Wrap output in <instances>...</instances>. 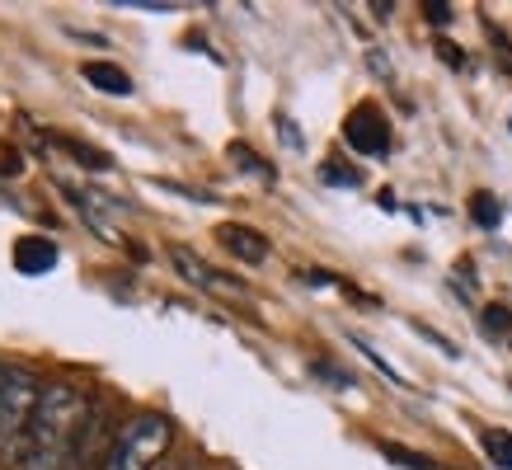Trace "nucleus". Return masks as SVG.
I'll use <instances>...</instances> for the list:
<instances>
[{
  "instance_id": "obj_1",
  "label": "nucleus",
  "mask_w": 512,
  "mask_h": 470,
  "mask_svg": "<svg viewBox=\"0 0 512 470\" xmlns=\"http://www.w3.org/2000/svg\"><path fill=\"white\" fill-rule=\"evenodd\" d=\"M85 409L90 405H85V395L71 381H47L15 470H71V452H76V433L85 423Z\"/></svg>"
},
{
  "instance_id": "obj_5",
  "label": "nucleus",
  "mask_w": 512,
  "mask_h": 470,
  "mask_svg": "<svg viewBox=\"0 0 512 470\" xmlns=\"http://www.w3.org/2000/svg\"><path fill=\"white\" fill-rule=\"evenodd\" d=\"M113 438H109V409L90 400L85 409V423L76 433V452H71V470H104V456H109Z\"/></svg>"
},
{
  "instance_id": "obj_19",
  "label": "nucleus",
  "mask_w": 512,
  "mask_h": 470,
  "mask_svg": "<svg viewBox=\"0 0 512 470\" xmlns=\"http://www.w3.org/2000/svg\"><path fill=\"white\" fill-rule=\"evenodd\" d=\"M484 329H489V334H508V339H512V315H508V306H489V315H484Z\"/></svg>"
},
{
  "instance_id": "obj_10",
  "label": "nucleus",
  "mask_w": 512,
  "mask_h": 470,
  "mask_svg": "<svg viewBox=\"0 0 512 470\" xmlns=\"http://www.w3.org/2000/svg\"><path fill=\"white\" fill-rule=\"evenodd\" d=\"M80 80H85L90 90H99V94H113V99H127V94H132V76H127L123 66L99 62V57L80 66Z\"/></svg>"
},
{
  "instance_id": "obj_8",
  "label": "nucleus",
  "mask_w": 512,
  "mask_h": 470,
  "mask_svg": "<svg viewBox=\"0 0 512 470\" xmlns=\"http://www.w3.org/2000/svg\"><path fill=\"white\" fill-rule=\"evenodd\" d=\"M10 259H15V273H24V278H43V273L57 268L62 250H57V240H52V235H19L15 250H10Z\"/></svg>"
},
{
  "instance_id": "obj_14",
  "label": "nucleus",
  "mask_w": 512,
  "mask_h": 470,
  "mask_svg": "<svg viewBox=\"0 0 512 470\" xmlns=\"http://www.w3.org/2000/svg\"><path fill=\"white\" fill-rule=\"evenodd\" d=\"M381 452L395 461L400 470H437L428 456H419V452H409V447H400V442H381Z\"/></svg>"
},
{
  "instance_id": "obj_12",
  "label": "nucleus",
  "mask_w": 512,
  "mask_h": 470,
  "mask_svg": "<svg viewBox=\"0 0 512 470\" xmlns=\"http://www.w3.org/2000/svg\"><path fill=\"white\" fill-rule=\"evenodd\" d=\"M480 442H484V452H489V461H494L498 470H512V433L508 428H489Z\"/></svg>"
},
{
  "instance_id": "obj_3",
  "label": "nucleus",
  "mask_w": 512,
  "mask_h": 470,
  "mask_svg": "<svg viewBox=\"0 0 512 470\" xmlns=\"http://www.w3.org/2000/svg\"><path fill=\"white\" fill-rule=\"evenodd\" d=\"M174 442V423L165 414H137L113 433L104 470H156Z\"/></svg>"
},
{
  "instance_id": "obj_11",
  "label": "nucleus",
  "mask_w": 512,
  "mask_h": 470,
  "mask_svg": "<svg viewBox=\"0 0 512 470\" xmlns=\"http://www.w3.org/2000/svg\"><path fill=\"white\" fill-rule=\"evenodd\" d=\"M47 146H57V151H66V156H76V165H85V170H113V160L99 151V146H90V141H76V137H62V132H47Z\"/></svg>"
},
{
  "instance_id": "obj_17",
  "label": "nucleus",
  "mask_w": 512,
  "mask_h": 470,
  "mask_svg": "<svg viewBox=\"0 0 512 470\" xmlns=\"http://www.w3.org/2000/svg\"><path fill=\"white\" fill-rule=\"evenodd\" d=\"M118 10H146V15H170L179 10L174 0H118Z\"/></svg>"
},
{
  "instance_id": "obj_2",
  "label": "nucleus",
  "mask_w": 512,
  "mask_h": 470,
  "mask_svg": "<svg viewBox=\"0 0 512 470\" xmlns=\"http://www.w3.org/2000/svg\"><path fill=\"white\" fill-rule=\"evenodd\" d=\"M43 386L47 381H38V372H29L24 362H0V461L5 466H19Z\"/></svg>"
},
{
  "instance_id": "obj_15",
  "label": "nucleus",
  "mask_w": 512,
  "mask_h": 470,
  "mask_svg": "<svg viewBox=\"0 0 512 470\" xmlns=\"http://www.w3.org/2000/svg\"><path fill=\"white\" fill-rule=\"evenodd\" d=\"M231 160H235V165H240V170L259 174V179H268V184H273V165H264V160L254 156V151H249L245 141H235V146H231Z\"/></svg>"
},
{
  "instance_id": "obj_16",
  "label": "nucleus",
  "mask_w": 512,
  "mask_h": 470,
  "mask_svg": "<svg viewBox=\"0 0 512 470\" xmlns=\"http://www.w3.org/2000/svg\"><path fill=\"white\" fill-rule=\"evenodd\" d=\"M423 19L437 24V29H447L451 19H456V5H447V0H428V5H423Z\"/></svg>"
},
{
  "instance_id": "obj_18",
  "label": "nucleus",
  "mask_w": 512,
  "mask_h": 470,
  "mask_svg": "<svg viewBox=\"0 0 512 470\" xmlns=\"http://www.w3.org/2000/svg\"><path fill=\"white\" fill-rule=\"evenodd\" d=\"M353 348H357V353H362V358H372V362H376V367H381V372H386V376H390V381H395V386H404V376H400V372H395V367H390V362H386V358H381V353H376V348H372V344H367V339H353Z\"/></svg>"
},
{
  "instance_id": "obj_13",
  "label": "nucleus",
  "mask_w": 512,
  "mask_h": 470,
  "mask_svg": "<svg viewBox=\"0 0 512 470\" xmlns=\"http://www.w3.org/2000/svg\"><path fill=\"white\" fill-rule=\"evenodd\" d=\"M470 212H475V221H480L484 231H494L498 221H503V203H498L494 193H475V203H470Z\"/></svg>"
},
{
  "instance_id": "obj_20",
  "label": "nucleus",
  "mask_w": 512,
  "mask_h": 470,
  "mask_svg": "<svg viewBox=\"0 0 512 470\" xmlns=\"http://www.w3.org/2000/svg\"><path fill=\"white\" fill-rule=\"evenodd\" d=\"M156 470H170V466H165V461H160V466H156Z\"/></svg>"
},
{
  "instance_id": "obj_6",
  "label": "nucleus",
  "mask_w": 512,
  "mask_h": 470,
  "mask_svg": "<svg viewBox=\"0 0 512 470\" xmlns=\"http://www.w3.org/2000/svg\"><path fill=\"white\" fill-rule=\"evenodd\" d=\"M62 188V198L71 203V212H80V221L90 226L104 245H118L123 240V231L113 226V212H118V203L113 198H104V193H94V188H76V184H57Z\"/></svg>"
},
{
  "instance_id": "obj_7",
  "label": "nucleus",
  "mask_w": 512,
  "mask_h": 470,
  "mask_svg": "<svg viewBox=\"0 0 512 470\" xmlns=\"http://www.w3.org/2000/svg\"><path fill=\"white\" fill-rule=\"evenodd\" d=\"M343 141L353 146L357 156H386L390 151L386 113L376 109V104H357V109L348 113V123H343Z\"/></svg>"
},
{
  "instance_id": "obj_4",
  "label": "nucleus",
  "mask_w": 512,
  "mask_h": 470,
  "mask_svg": "<svg viewBox=\"0 0 512 470\" xmlns=\"http://www.w3.org/2000/svg\"><path fill=\"white\" fill-rule=\"evenodd\" d=\"M170 264H174V273H179L188 287H198V292H212V297H245V282L231 278V273H221V268H212L202 254L188 250V245H170Z\"/></svg>"
},
{
  "instance_id": "obj_9",
  "label": "nucleus",
  "mask_w": 512,
  "mask_h": 470,
  "mask_svg": "<svg viewBox=\"0 0 512 470\" xmlns=\"http://www.w3.org/2000/svg\"><path fill=\"white\" fill-rule=\"evenodd\" d=\"M221 245L240 259V264H264L268 259V235H259L254 226H240V221H226L221 226Z\"/></svg>"
}]
</instances>
